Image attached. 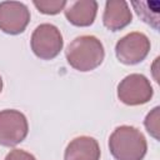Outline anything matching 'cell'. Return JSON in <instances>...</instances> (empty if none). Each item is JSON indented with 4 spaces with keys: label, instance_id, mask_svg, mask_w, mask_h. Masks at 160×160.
Returning a JSON list of instances; mask_svg holds the SVG:
<instances>
[{
    "label": "cell",
    "instance_id": "cell-1",
    "mask_svg": "<svg viewBox=\"0 0 160 160\" xmlns=\"http://www.w3.org/2000/svg\"><path fill=\"white\" fill-rule=\"evenodd\" d=\"M65 56L70 66L85 72L101 65L105 51L102 42L98 38L92 35H81L68 45Z\"/></svg>",
    "mask_w": 160,
    "mask_h": 160
},
{
    "label": "cell",
    "instance_id": "cell-6",
    "mask_svg": "<svg viewBox=\"0 0 160 160\" xmlns=\"http://www.w3.org/2000/svg\"><path fill=\"white\" fill-rule=\"evenodd\" d=\"M29 125L25 115L14 109L0 111V145L15 146L25 140Z\"/></svg>",
    "mask_w": 160,
    "mask_h": 160
},
{
    "label": "cell",
    "instance_id": "cell-9",
    "mask_svg": "<svg viewBox=\"0 0 160 160\" xmlns=\"http://www.w3.org/2000/svg\"><path fill=\"white\" fill-rule=\"evenodd\" d=\"M64 160H100V146L91 136L75 138L68 144Z\"/></svg>",
    "mask_w": 160,
    "mask_h": 160
},
{
    "label": "cell",
    "instance_id": "cell-4",
    "mask_svg": "<svg viewBox=\"0 0 160 160\" xmlns=\"http://www.w3.org/2000/svg\"><path fill=\"white\" fill-rule=\"evenodd\" d=\"M154 90L146 76L130 74L118 85V98L121 102L130 106L146 104L152 98Z\"/></svg>",
    "mask_w": 160,
    "mask_h": 160
},
{
    "label": "cell",
    "instance_id": "cell-14",
    "mask_svg": "<svg viewBox=\"0 0 160 160\" xmlns=\"http://www.w3.org/2000/svg\"><path fill=\"white\" fill-rule=\"evenodd\" d=\"M1 90H2V79L0 76V92H1Z\"/></svg>",
    "mask_w": 160,
    "mask_h": 160
},
{
    "label": "cell",
    "instance_id": "cell-7",
    "mask_svg": "<svg viewBox=\"0 0 160 160\" xmlns=\"http://www.w3.org/2000/svg\"><path fill=\"white\" fill-rule=\"evenodd\" d=\"M30 21L28 6L19 1L0 2V30L10 34H21Z\"/></svg>",
    "mask_w": 160,
    "mask_h": 160
},
{
    "label": "cell",
    "instance_id": "cell-5",
    "mask_svg": "<svg viewBox=\"0 0 160 160\" xmlns=\"http://www.w3.org/2000/svg\"><path fill=\"white\" fill-rule=\"evenodd\" d=\"M150 51L149 38L139 31L122 36L115 45V54L120 62L125 65H135L141 62Z\"/></svg>",
    "mask_w": 160,
    "mask_h": 160
},
{
    "label": "cell",
    "instance_id": "cell-2",
    "mask_svg": "<svg viewBox=\"0 0 160 160\" xmlns=\"http://www.w3.org/2000/svg\"><path fill=\"white\" fill-rule=\"evenodd\" d=\"M109 150L116 160H142L148 144L144 134L134 126H118L109 138Z\"/></svg>",
    "mask_w": 160,
    "mask_h": 160
},
{
    "label": "cell",
    "instance_id": "cell-10",
    "mask_svg": "<svg viewBox=\"0 0 160 160\" xmlns=\"http://www.w3.org/2000/svg\"><path fill=\"white\" fill-rule=\"evenodd\" d=\"M68 21L75 26H90L98 12V2L95 0H80L70 4L64 9Z\"/></svg>",
    "mask_w": 160,
    "mask_h": 160
},
{
    "label": "cell",
    "instance_id": "cell-13",
    "mask_svg": "<svg viewBox=\"0 0 160 160\" xmlns=\"http://www.w3.org/2000/svg\"><path fill=\"white\" fill-rule=\"evenodd\" d=\"M5 160H36V159L30 152H26L20 149H14L5 156Z\"/></svg>",
    "mask_w": 160,
    "mask_h": 160
},
{
    "label": "cell",
    "instance_id": "cell-11",
    "mask_svg": "<svg viewBox=\"0 0 160 160\" xmlns=\"http://www.w3.org/2000/svg\"><path fill=\"white\" fill-rule=\"evenodd\" d=\"M32 2L40 12L46 14V15L59 14L68 5V2L64 0H50V1L49 0H34Z\"/></svg>",
    "mask_w": 160,
    "mask_h": 160
},
{
    "label": "cell",
    "instance_id": "cell-3",
    "mask_svg": "<svg viewBox=\"0 0 160 160\" xmlns=\"http://www.w3.org/2000/svg\"><path fill=\"white\" fill-rule=\"evenodd\" d=\"M31 50L42 60H52L62 49L64 40L60 30L52 24L39 25L31 35Z\"/></svg>",
    "mask_w": 160,
    "mask_h": 160
},
{
    "label": "cell",
    "instance_id": "cell-8",
    "mask_svg": "<svg viewBox=\"0 0 160 160\" xmlns=\"http://www.w3.org/2000/svg\"><path fill=\"white\" fill-rule=\"evenodd\" d=\"M132 15L126 1L109 0L105 4L102 22L110 31H119L131 22Z\"/></svg>",
    "mask_w": 160,
    "mask_h": 160
},
{
    "label": "cell",
    "instance_id": "cell-12",
    "mask_svg": "<svg viewBox=\"0 0 160 160\" xmlns=\"http://www.w3.org/2000/svg\"><path fill=\"white\" fill-rule=\"evenodd\" d=\"M159 106L154 108L145 118L144 120V125L148 130V132L156 140H159V132H160V128H159Z\"/></svg>",
    "mask_w": 160,
    "mask_h": 160
}]
</instances>
